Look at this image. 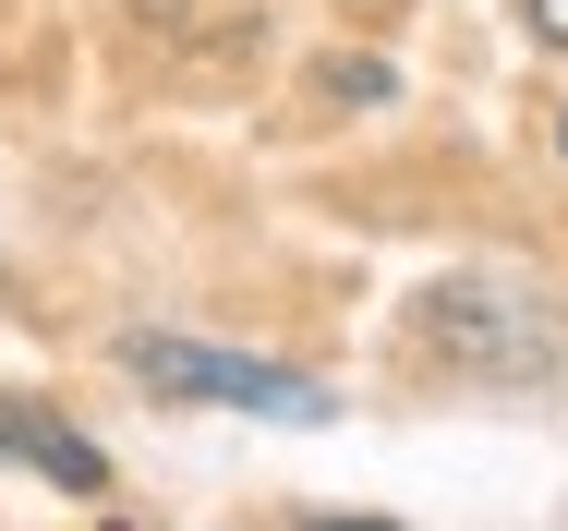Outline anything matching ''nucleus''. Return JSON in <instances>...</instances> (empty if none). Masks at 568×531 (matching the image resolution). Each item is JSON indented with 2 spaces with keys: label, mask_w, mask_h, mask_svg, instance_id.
Instances as JSON below:
<instances>
[{
  "label": "nucleus",
  "mask_w": 568,
  "mask_h": 531,
  "mask_svg": "<svg viewBox=\"0 0 568 531\" xmlns=\"http://www.w3.org/2000/svg\"><path fill=\"white\" fill-rule=\"evenodd\" d=\"M121 362L158 399H219V411H254V423H327V387L291 375V362H242V350H194V338H121Z\"/></svg>",
  "instance_id": "f257e3e1"
},
{
  "label": "nucleus",
  "mask_w": 568,
  "mask_h": 531,
  "mask_svg": "<svg viewBox=\"0 0 568 531\" xmlns=\"http://www.w3.org/2000/svg\"><path fill=\"white\" fill-rule=\"evenodd\" d=\"M424 326H436L448 362H484V375H545L557 362V315L532 290H508V278H448L424 303Z\"/></svg>",
  "instance_id": "f03ea898"
},
{
  "label": "nucleus",
  "mask_w": 568,
  "mask_h": 531,
  "mask_svg": "<svg viewBox=\"0 0 568 531\" xmlns=\"http://www.w3.org/2000/svg\"><path fill=\"white\" fill-rule=\"evenodd\" d=\"M0 459H24V471H49L61 496H98V483H110V459H98L85 435L61 423V411H37V399H0Z\"/></svg>",
  "instance_id": "7ed1b4c3"
},
{
  "label": "nucleus",
  "mask_w": 568,
  "mask_h": 531,
  "mask_svg": "<svg viewBox=\"0 0 568 531\" xmlns=\"http://www.w3.org/2000/svg\"><path fill=\"white\" fill-rule=\"evenodd\" d=\"M133 12H158L170 37H219V24H242L254 0H133Z\"/></svg>",
  "instance_id": "20e7f679"
},
{
  "label": "nucleus",
  "mask_w": 568,
  "mask_h": 531,
  "mask_svg": "<svg viewBox=\"0 0 568 531\" xmlns=\"http://www.w3.org/2000/svg\"><path fill=\"white\" fill-rule=\"evenodd\" d=\"M520 12H532V37H545V49H568V0H520Z\"/></svg>",
  "instance_id": "39448f33"
},
{
  "label": "nucleus",
  "mask_w": 568,
  "mask_h": 531,
  "mask_svg": "<svg viewBox=\"0 0 568 531\" xmlns=\"http://www.w3.org/2000/svg\"><path fill=\"white\" fill-rule=\"evenodd\" d=\"M327 531H387V520H327Z\"/></svg>",
  "instance_id": "423d86ee"
},
{
  "label": "nucleus",
  "mask_w": 568,
  "mask_h": 531,
  "mask_svg": "<svg viewBox=\"0 0 568 531\" xmlns=\"http://www.w3.org/2000/svg\"><path fill=\"white\" fill-rule=\"evenodd\" d=\"M557 157H568V109H557Z\"/></svg>",
  "instance_id": "0eeeda50"
}]
</instances>
